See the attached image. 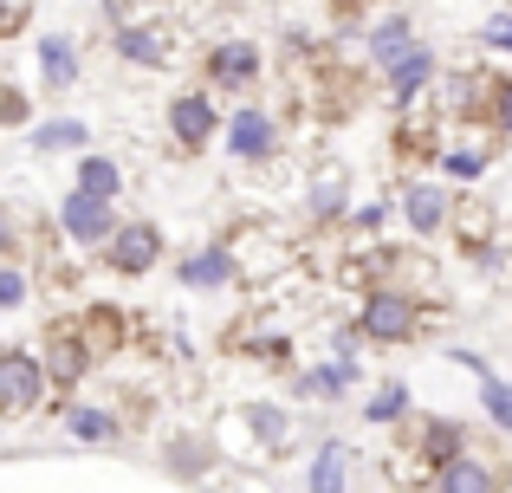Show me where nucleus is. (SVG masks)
Here are the masks:
<instances>
[{"label": "nucleus", "instance_id": "obj_1", "mask_svg": "<svg viewBox=\"0 0 512 493\" xmlns=\"http://www.w3.org/2000/svg\"><path fill=\"white\" fill-rule=\"evenodd\" d=\"M357 325H363V338H376V344H402V338H415L422 312H415V299H409V292L383 286V292H363Z\"/></svg>", "mask_w": 512, "mask_h": 493}, {"label": "nucleus", "instance_id": "obj_2", "mask_svg": "<svg viewBox=\"0 0 512 493\" xmlns=\"http://www.w3.org/2000/svg\"><path fill=\"white\" fill-rule=\"evenodd\" d=\"M46 383H52L46 357H33V351H7L0 357V403H7V416H26V409L46 396Z\"/></svg>", "mask_w": 512, "mask_h": 493}, {"label": "nucleus", "instance_id": "obj_3", "mask_svg": "<svg viewBox=\"0 0 512 493\" xmlns=\"http://www.w3.org/2000/svg\"><path fill=\"white\" fill-rule=\"evenodd\" d=\"M59 221H65V234H72L78 247H111V234H117L111 202H98V195H85V189H72L59 202Z\"/></svg>", "mask_w": 512, "mask_h": 493}, {"label": "nucleus", "instance_id": "obj_4", "mask_svg": "<svg viewBox=\"0 0 512 493\" xmlns=\"http://www.w3.org/2000/svg\"><path fill=\"white\" fill-rule=\"evenodd\" d=\"M214 124H221V117H214L208 91H182V98H169V130H175L182 150H201V143L214 137Z\"/></svg>", "mask_w": 512, "mask_h": 493}, {"label": "nucleus", "instance_id": "obj_5", "mask_svg": "<svg viewBox=\"0 0 512 493\" xmlns=\"http://www.w3.org/2000/svg\"><path fill=\"white\" fill-rule=\"evenodd\" d=\"M104 253H111L117 273H150L156 253H163V234H156L150 221H124V228L111 234V247H104Z\"/></svg>", "mask_w": 512, "mask_h": 493}, {"label": "nucleus", "instance_id": "obj_6", "mask_svg": "<svg viewBox=\"0 0 512 493\" xmlns=\"http://www.w3.org/2000/svg\"><path fill=\"white\" fill-rule=\"evenodd\" d=\"M208 78L221 91L253 85V78H260V46H253V39H221V46L208 52Z\"/></svg>", "mask_w": 512, "mask_h": 493}, {"label": "nucleus", "instance_id": "obj_7", "mask_svg": "<svg viewBox=\"0 0 512 493\" xmlns=\"http://www.w3.org/2000/svg\"><path fill=\"white\" fill-rule=\"evenodd\" d=\"M273 143H279V130H273L266 111H234V124H227V150L234 156L260 163V156H273Z\"/></svg>", "mask_w": 512, "mask_h": 493}, {"label": "nucleus", "instance_id": "obj_8", "mask_svg": "<svg viewBox=\"0 0 512 493\" xmlns=\"http://www.w3.org/2000/svg\"><path fill=\"white\" fill-rule=\"evenodd\" d=\"M46 370H52V383H78L91 370V344L78 338V331H52V344H46Z\"/></svg>", "mask_w": 512, "mask_h": 493}, {"label": "nucleus", "instance_id": "obj_9", "mask_svg": "<svg viewBox=\"0 0 512 493\" xmlns=\"http://www.w3.org/2000/svg\"><path fill=\"white\" fill-rule=\"evenodd\" d=\"M435 493H500V474H493L480 455H454L448 468H441Z\"/></svg>", "mask_w": 512, "mask_h": 493}, {"label": "nucleus", "instance_id": "obj_10", "mask_svg": "<svg viewBox=\"0 0 512 493\" xmlns=\"http://www.w3.org/2000/svg\"><path fill=\"white\" fill-rule=\"evenodd\" d=\"M428 78H435V52H428V46H415L402 65H389V98H396V104H409L415 91L428 85Z\"/></svg>", "mask_w": 512, "mask_h": 493}, {"label": "nucleus", "instance_id": "obj_11", "mask_svg": "<svg viewBox=\"0 0 512 493\" xmlns=\"http://www.w3.org/2000/svg\"><path fill=\"white\" fill-rule=\"evenodd\" d=\"M402 215H409V228H415V234H435L441 221H448V195L422 182V189H409V195H402Z\"/></svg>", "mask_w": 512, "mask_h": 493}, {"label": "nucleus", "instance_id": "obj_12", "mask_svg": "<svg viewBox=\"0 0 512 493\" xmlns=\"http://www.w3.org/2000/svg\"><path fill=\"white\" fill-rule=\"evenodd\" d=\"M409 52H415V39H409V20H383V26L370 33V59H376V65H402Z\"/></svg>", "mask_w": 512, "mask_h": 493}, {"label": "nucleus", "instance_id": "obj_13", "mask_svg": "<svg viewBox=\"0 0 512 493\" xmlns=\"http://www.w3.org/2000/svg\"><path fill=\"white\" fill-rule=\"evenodd\" d=\"M78 189H85V195H98V202H117L124 176H117V163H111V156H85V163H78Z\"/></svg>", "mask_w": 512, "mask_h": 493}, {"label": "nucleus", "instance_id": "obj_14", "mask_svg": "<svg viewBox=\"0 0 512 493\" xmlns=\"http://www.w3.org/2000/svg\"><path fill=\"white\" fill-rule=\"evenodd\" d=\"M182 279L188 286H227L234 279V253H221V247L195 253V260H182Z\"/></svg>", "mask_w": 512, "mask_h": 493}, {"label": "nucleus", "instance_id": "obj_15", "mask_svg": "<svg viewBox=\"0 0 512 493\" xmlns=\"http://www.w3.org/2000/svg\"><path fill=\"white\" fill-rule=\"evenodd\" d=\"M117 52H124L130 65H163L169 59L163 33H150V26H124V33H117Z\"/></svg>", "mask_w": 512, "mask_h": 493}, {"label": "nucleus", "instance_id": "obj_16", "mask_svg": "<svg viewBox=\"0 0 512 493\" xmlns=\"http://www.w3.org/2000/svg\"><path fill=\"white\" fill-rule=\"evenodd\" d=\"M344 474H350V455L338 442H325L312 455V493H344Z\"/></svg>", "mask_w": 512, "mask_h": 493}, {"label": "nucleus", "instance_id": "obj_17", "mask_svg": "<svg viewBox=\"0 0 512 493\" xmlns=\"http://www.w3.org/2000/svg\"><path fill=\"white\" fill-rule=\"evenodd\" d=\"M39 65H46V78H52V91H65L78 78V52H72V39H59L52 33L46 46H39Z\"/></svg>", "mask_w": 512, "mask_h": 493}, {"label": "nucleus", "instance_id": "obj_18", "mask_svg": "<svg viewBox=\"0 0 512 493\" xmlns=\"http://www.w3.org/2000/svg\"><path fill=\"white\" fill-rule=\"evenodd\" d=\"M454 455H467L461 429H454V422H428V461H435V468H448Z\"/></svg>", "mask_w": 512, "mask_h": 493}, {"label": "nucleus", "instance_id": "obj_19", "mask_svg": "<svg viewBox=\"0 0 512 493\" xmlns=\"http://www.w3.org/2000/svg\"><path fill=\"white\" fill-rule=\"evenodd\" d=\"M33 143H39V150H78V143H91V130L78 124V117H59V124H46Z\"/></svg>", "mask_w": 512, "mask_h": 493}, {"label": "nucleus", "instance_id": "obj_20", "mask_svg": "<svg viewBox=\"0 0 512 493\" xmlns=\"http://www.w3.org/2000/svg\"><path fill=\"white\" fill-rule=\"evenodd\" d=\"M402 409H409V390H402V383H383V390L363 403V422H396Z\"/></svg>", "mask_w": 512, "mask_h": 493}, {"label": "nucleus", "instance_id": "obj_21", "mask_svg": "<svg viewBox=\"0 0 512 493\" xmlns=\"http://www.w3.org/2000/svg\"><path fill=\"white\" fill-rule=\"evenodd\" d=\"M480 403H487V416L500 422V429H512V383H500V377H480Z\"/></svg>", "mask_w": 512, "mask_h": 493}, {"label": "nucleus", "instance_id": "obj_22", "mask_svg": "<svg viewBox=\"0 0 512 493\" xmlns=\"http://www.w3.org/2000/svg\"><path fill=\"white\" fill-rule=\"evenodd\" d=\"M72 435H78V442H111L117 422L104 416V409H72Z\"/></svg>", "mask_w": 512, "mask_h": 493}, {"label": "nucleus", "instance_id": "obj_23", "mask_svg": "<svg viewBox=\"0 0 512 493\" xmlns=\"http://www.w3.org/2000/svg\"><path fill=\"white\" fill-rule=\"evenodd\" d=\"M350 377H357V370H350V357H344V364H331V370H312V383H305V390H312V396H338Z\"/></svg>", "mask_w": 512, "mask_h": 493}, {"label": "nucleus", "instance_id": "obj_24", "mask_svg": "<svg viewBox=\"0 0 512 493\" xmlns=\"http://www.w3.org/2000/svg\"><path fill=\"white\" fill-rule=\"evenodd\" d=\"M0 305H26V273H20V266L0 273Z\"/></svg>", "mask_w": 512, "mask_h": 493}, {"label": "nucleus", "instance_id": "obj_25", "mask_svg": "<svg viewBox=\"0 0 512 493\" xmlns=\"http://www.w3.org/2000/svg\"><path fill=\"white\" fill-rule=\"evenodd\" d=\"M85 331L98 338V351H111V344H117V318H111V312H91V318H85Z\"/></svg>", "mask_w": 512, "mask_h": 493}, {"label": "nucleus", "instance_id": "obj_26", "mask_svg": "<svg viewBox=\"0 0 512 493\" xmlns=\"http://www.w3.org/2000/svg\"><path fill=\"white\" fill-rule=\"evenodd\" d=\"M487 46L493 52H512V13H493V20H487Z\"/></svg>", "mask_w": 512, "mask_h": 493}, {"label": "nucleus", "instance_id": "obj_27", "mask_svg": "<svg viewBox=\"0 0 512 493\" xmlns=\"http://www.w3.org/2000/svg\"><path fill=\"white\" fill-rule=\"evenodd\" d=\"M448 169H454V176H480V169H487V156H480V150H454Z\"/></svg>", "mask_w": 512, "mask_h": 493}, {"label": "nucleus", "instance_id": "obj_28", "mask_svg": "<svg viewBox=\"0 0 512 493\" xmlns=\"http://www.w3.org/2000/svg\"><path fill=\"white\" fill-rule=\"evenodd\" d=\"M253 429H260L266 442H279V435H286V416H279V409H260V416H253Z\"/></svg>", "mask_w": 512, "mask_h": 493}, {"label": "nucleus", "instance_id": "obj_29", "mask_svg": "<svg viewBox=\"0 0 512 493\" xmlns=\"http://www.w3.org/2000/svg\"><path fill=\"white\" fill-rule=\"evenodd\" d=\"M500 124L512 130V78H506V85H500Z\"/></svg>", "mask_w": 512, "mask_h": 493}]
</instances>
